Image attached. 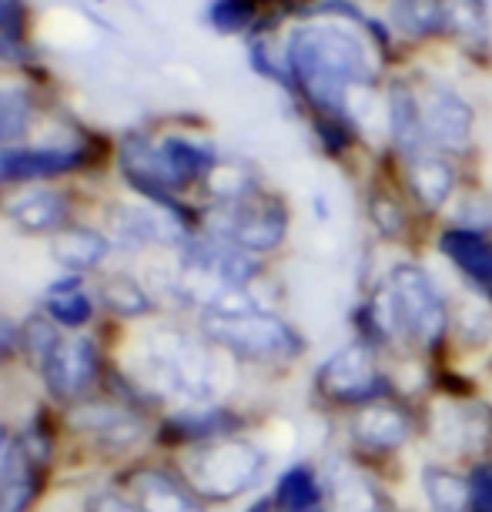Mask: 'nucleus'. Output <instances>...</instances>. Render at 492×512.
I'll use <instances>...</instances> for the list:
<instances>
[{"mask_svg":"<svg viewBox=\"0 0 492 512\" xmlns=\"http://www.w3.org/2000/svg\"><path fill=\"white\" fill-rule=\"evenodd\" d=\"M469 476V512H492V456L466 466Z\"/></svg>","mask_w":492,"mask_h":512,"instance_id":"26","label":"nucleus"},{"mask_svg":"<svg viewBox=\"0 0 492 512\" xmlns=\"http://www.w3.org/2000/svg\"><path fill=\"white\" fill-rule=\"evenodd\" d=\"M71 425L94 442H101V446H131L141 436V422L128 409H118L111 402L77 405L71 412Z\"/></svg>","mask_w":492,"mask_h":512,"instance_id":"19","label":"nucleus"},{"mask_svg":"<svg viewBox=\"0 0 492 512\" xmlns=\"http://www.w3.org/2000/svg\"><path fill=\"white\" fill-rule=\"evenodd\" d=\"M7 456V432H4V425H0V462H4Z\"/></svg>","mask_w":492,"mask_h":512,"instance_id":"29","label":"nucleus"},{"mask_svg":"<svg viewBox=\"0 0 492 512\" xmlns=\"http://www.w3.org/2000/svg\"><path fill=\"white\" fill-rule=\"evenodd\" d=\"M14 215H17V221H21L24 228L44 231V228H54L57 221L64 218V201L57 198L54 191H37V195L17 201Z\"/></svg>","mask_w":492,"mask_h":512,"instance_id":"24","label":"nucleus"},{"mask_svg":"<svg viewBox=\"0 0 492 512\" xmlns=\"http://www.w3.org/2000/svg\"><path fill=\"white\" fill-rule=\"evenodd\" d=\"M215 238L228 241V245L248 251L255 258L272 255L288 238V208L275 195L252 191L248 198L228 205L225 221H221V231Z\"/></svg>","mask_w":492,"mask_h":512,"instance_id":"8","label":"nucleus"},{"mask_svg":"<svg viewBox=\"0 0 492 512\" xmlns=\"http://www.w3.org/2000/svg\"><path fill=\"white\" fill-rule=\"evenodd\" d=\"M47 312H51L54 322L61 325H84L94 312L91 298L81 292L74 282H64V285H54L51 292H47Z\"/></svg>","mask_w":492,"mask_h":512,"instance_id":"22","label":"nucleus"},{"mask_svg":"<svg viewBox=\"0 0 492 512\" xmlns=\"http://www.w3.org/2000/svg\"><path fill=\"white\" fill-rule=\"evenodd\" d=\"M422 108V128L432 151H442L449 158H459L469 148L472 138V111L469 104L456 98L452 91H432L429 98L419 101Z\"/></svg>","mask_w":492,"mask_h":512,"instance_id":"12","label":"nucleus"},{"mask_svg":"<svg viewBox=\"0 0 492 512\" xmlns=\"http://www.w3.org/2000/svg\"><path fill=\"white\" fill-rule=\"evenodd\" d=\"M365 211H369L375 235L382 241H389V245H409L412 241V225H416L419 211L402 185H375L365 198Z\"/></svg>","mask_w":492,"mask_h":512,"instance_id":"18","label":"nucleus"},{"mask_svg":"<svg viewBox=\"0 0 492 512\" xmlns=\"http://www.w3.org/2000/svg\"><path fill=\"white\" fill-rule=\"evenodd\" d=\"M395 379L389 355L375 352L372 345L345 335L342 345H335L325 359L315 362L308 375V395L312 405L325 419L339 422L345 415L365 409V405L395 395Z\"/></svg>","mask_w":492,"mask_h":512,"instance_id":"5","label":"nucleus"},{"mask_svg":"<svg viewBox=\"0 0 492 512\" xmlns=\"http://www.w3.org/2000/svg\"><path fill=\"white\" fill-rule=\"evenodd\" d=\"M14 345H17V332H14V328L7 325V322H0V365L11 359Z\"/></svg>","mask_w":492,"mask_h":512,"instance_id":"28","label":"nucleus"},{"mask_svg":"<svg viewBox=\"0 0 492 512\" xmlns=\"http://www.w3.org/2000/svg\"><path fill=\"white\" fill-rule=\"evenodd\" d=\"M91 512H141L138 502L131 496H118V492H101L91 499Z\"/></svg>","mask_w":492,"mask_h":512,"instance_id":"27","label":"nucleus"},{"mask_svg":"<svg viewBox=\"0 0 492 512\" xmlns=\"http://www.w3.org/2000/svg\"><path fill=\"white\" fill-rule=\"evenodd\" d=\"M322 476L328 492V512H389L395 506L392 489L379 476H372L362 462L332 442L322 459Z\"/></svg>","mask_w":492,"mask_h":512,"instance_id":"9","label":"nucleus"},{"mask_svg":"<svg viewBox=\"0 0 492 512\" xmlns=\"http://www.w3.org/2000/svg\"><path fill=\"white\" fill-rule=\"evenodd\" d=\"M131 499L141 512H208V502H201L185 479L168 472H138L131 479Z\"/></svg>","mask_w":492,"mask_h":512,"instance_id":"17","label":"nucleus"},{"mask_svg":"<svg viewBox=\"0 0 492 512\" xmlns=\"http://www.w3.org/2000/svg\"><path fill=\"white\" fill-rule=\"evenodd\" d=\"M452 359L476 362L492 359V302L459 288L452 308Z\"/></svg>","mask_w":492,"mask_h":512,"instance_id":"14","label":"nucleus"},{"mask_svg":"<svg viewBox=\"0 0 492 512\" xmlns=\"http://www.w3.org/2000/svg\"><path fill=\"white\" fill-rule=\"evenodd\" d=\"M41 372L57 399H77L98 379V349L91 338H61Z\"/></svg>","mask_w":492,"mask_h":512,"instance_id":"13","label":"nucleus"},{"mask_svg":"<svg viewBox=\"0 0 492 512\" xmlns=\"http://www.w3.org/2000/svg\"><path fill=\"white\" fill-rule=\"evenodd\" d=\"M225 359L205 335H188L178 328H164L144 345L141 375L151 392L164 399H181L185 405L218 402L225 389Z\"/></svg>","mask_w":492,"mask_h":512,"instance_id":"3","label":"nucleus"},{"mask_svg":"<svg viewBox=\"0 0 492 512\" xmlns=\"http://www.w3.org/2000/svg\"><path fill=\"white\" fill-rule=\"evenodd\" d=\"M54 255L57 262L67 268H94L104 255V238H98L94 231H67L54 241Z\"/></svg>","mask_w":492,"mask_h":512,"instance_id":"21","label":"nucleus"},{"mask_svg":"<svg viewBox=\"0 0 492 512\" xmlns=\"http://www.w3.org/2000/svg\"><path fill=\"white\" fill-rule=\"evenodd\" d=\"M422 452L456 466L492 456V395L469 399L426 395L422 399Z\"/></svg>","mask_w":492,"mask_h":512,"instance_id":"7","label":"nucleus"},{"mask_svg":"<svg viewBox=\"0 0 492 512\" xmlns=\"http://www.w3.org/2000/svg\"><path fill=\"white\" fill-rule=\"evenodd\" d=\"M402 188L419 215H442L459 198L462 188L456 158L432 148L412 154V158H402Z\"/></svg>","mask_w":492,"mask_h":512,"instance_id":"10","label":"nucleus"},{"mask_svg":"<svg viewBox=\"0 0 492 512\" xmlns=\"http://www.w3.org/2000/svg\"><path fill=\"white\" fill-rule=\"evenodd\" d=\"M0 175H7V158H0Z\"/></svg>","mask_w":492,"mask_h":512,"instance_id":"30","label":"nucleus"},{"mask_svg":"<svg viewBox=\"0 0 492 512\" xmlns=\"http://www.w3.org/2000/svg\"><path fill=\"white\" fill-rule=\"evenodd\" d=\"M245 422L235 409L221 402H208V405H185L175 419L168 422V439H175L178 446H208V442L228 439V436H241Z\"/></svg>","mask_w":492,"mask_h":512,"instance_id":"16","label":"nucleus"},{"mask_svg":"<svg viewBox=\"0 0 492 512\" xmlns=\"http://www.w3.org/2000/svg\"><path fill=\"white\" fill-rule=\"evenodd\" d=\"M272 456L258 442L245 436H228L208 446H195L185 452L181 462V479L198 492L208 506H225V502L245 499L268 479Z\"/></svg>","mask_w":492,"mask_h":512,"instance_id":"6","label":"nucleus"},{"mask_svg":"<svg viewBox=\"0 0 492 512\" xmlns=\"http://www.w3.org/2000/svg\"><path fill=\"white\" fill-rule=\"evenodd\" d=\"M57 332L51 325H47V318H31V322L24 325V332H21V345L27 352H31V359L37 369H44V362L51 359V352L57 349Z\"/></svg>","mask_w":492,"mask_h":512,"instance_id":"25","label":"nucleus"},{"mask_svg":"<svg viewBox=\"0 0 492 512\" xmlns=\"http://www.w3.org/2000/svg\"><path fill=\"white\" fill-rule=\"evenodd\" d=\"M272 506L275 512H328L325 476L318 459H295L285 469H278L272 479Z\"/></svg>","mask_w":492,"mask_h":512,"instance_id":"15","label":"nucleus"},{"mask_svg":"<svg viewBox=\"0 0 492 512\" xmlns=\"http://www.w3.org/2000/svg\"><path fill=\"white\" fill-rule=\"evenodd\" d=\"M104 295V305L111 308V312H118L124 318H138V315H148L151 312V298L144 295V288H138L131 282V278H108L101 288Z\"/></svg>","mask_w":492,"mask_h":512,"instance_id":"23","label":"nucleus"},{"mask_svg":"<svg viewBox=\"0 0 492 512\" xmlns=\"http://www.w3.org/2000/svg\"><path fill=\"white\" fill-rule=\"evenodd\" d=\"M34 472L37 459L31 456V449L14 446L7 449L4 462H0V512H24L34 499Z\"/></svg>","mask_w":492,"mask_h":512,"instance_id":"20","label":"nucleus"},{"mask_svg":"<svg viewBox=\"0 0 492 512\" xmlns=\"http://www.w3.org/2000/svg\"><path fill=\"white\" fill-rule=\"evenodd\" d=\"M412 482H416L422 512H469L466 466L419 452L416 466H412Z\"/></svg>","mask_w":492,"mask_h":512,"instance_id":"11","label":"nucleus"},{"mask_svg":"<svg viewBox=\"0 0 492 512\" xmlns=\"http://www.w3.org/2000/svg\"><path fill=\"white\" fill-rule=\"evenodd\" d=\"M375 285L392 312L399 352L426 362L449 359L456 292L442 285V278L419 258L385 265Z\"/></svg>","mask_w":492,"mask_h":512,"instance_id":"1","label":"nucleus"},{"mask_svg":"<svg viewBox=\"0 0 492 512\" xmlns=\"http://www.w3.org/2000/svg\"><path fill=\"white\" fill-rule=\"evenodd\" d=\"M335 446L395 489L412 456L422 452V402L395 392L345 415L335 422Z\"/></svg>","mask_w":492,"mask_h":512,"instance_id":"2","label":"nucleus"},{"mask_svg":"<svg viewBox=\"0 0 492 512\" xmlns=\"http://www.w3.org/2000/svg\"><path fill=\"white\" fill-rule=\"evenodd\" d=\"M201 335L228 359L268 372H292L308 359V335L278 308L201 315Z\"/></svg>","mask_w":492,"mask_h":512,"instance_id":"4","label":"nucleus"}]
</instances>
